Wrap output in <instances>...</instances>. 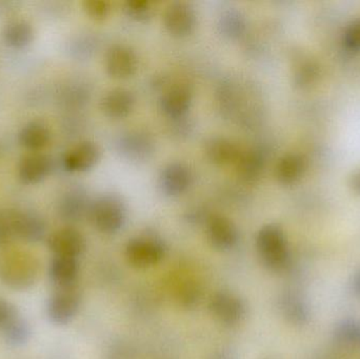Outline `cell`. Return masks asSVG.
Segmentation results:
<instances>
[{
    "label": "cell",
    "mask_w": 360,
    "mask_h": 359,
    "mask_svg": "<svg viewBox=\"0 0 360 359\" xmlns=\"http://www.w3.org/2000/svg\"><path fill=\"white\" fill-rule=\"evenodd\" d=\"M136 103L134 93L126 88H116L103 95L101 109L108 117L124 118L133 111Z\"/></svg>",
    "instance_id": "14"
},
{
    "label": "cell",
    "mask_w": 360,
    "mask_h": 359,
    "mask_svg": "<svg viewBox=\"0 0 360 359\" xmlns=\"http://www.w3.org/2000/svg\"><path fill=\"white\" fill-rule=\"evenodd\" d=\"M162 17L169 33L179 37L188 35L196 25V13L186 2L176 1L169 4Z\"/></svg>",
    "instance_id": "9"
},
{
    "label": "cell",
    "mask_w": 360,
    "mask_h": 359,
    "mask_svg": "<svg viewBox=\"0 0 360 359\" xmlns=\"http://www.w3.org/2000/svg\"><path fill=\"white\" fill-rule=\"evenodd\" d=\"M78 275H79V263L77 259L53 257L49 267V276L56 289L76 286Z\"/></svg>",
    "instance_id": "17"
},
{
    "label": "cell",
    "mask_w": 360,
    "mask_h": 359,
    "mask_svg": "<svg viewBox=\"0 0 360 359\" xmlns=\"http://www.w3.org/2000/svg\"><path fill=\"white\" fill-rule=\"evenodd\" d=\"M212 359H228V358H224V355H218V356H215V358H212Z\"/></svg>",
    "instance_id": "37"
},
{
    "label": "cell",
    "mask_w": 360,
    "mask_h": 359,
    "mask_svg": "<svg viewBox=\"0 0 360 359\" xmlns=\"http://www.w3.org/2000/svg\"><path fill=\"white\" fill-rule=\"evenodd\" d=\"M124 10L128 13L129 16L137 20H143L151 15L152 4L147 0H131V1L129 0L124 4Z\"/></svg>",
    "instance_id": "30"
},
{
    "label": "cell",
    "mask_w": 360,
    "mask_h": 359,
    "mask_svg": "<svg viewBox=\"0 0 360 359\" xmlns=\"http://www.w3.org/2000/svg\"><path fill=\"white\" fill-rule=\"evenodd\" d=\"M120 148L122 153L130 159L143 160L153 153L154 145L149 135L136 131L124 135L120 138Z\"/></svg>",
    "instance_id": "19"
},
{
    "label": "cell",
    "mask_w": 360,
    "mask_h": 359,
    "mask_svg": "<svg viewBox=\"0 0 360 359\" xmlns=\"http://www.w3.org/2000/svg\"><path fill=\"white\" fill-rule=\"evenodd\" d=\"M353 290L360 297V271L356 273L353 280Z\"/></svg>",
    "instance_id": "36"
},
{
    "label": "cell",
    "mask_w": 360,
    "mask_h": 359,
    "mask_svg": "<svg viewBox=\"0 0 360 359\" xmlns=\"http://www.w3.org/2000/svg\"><path fill=\"white\" fill-rule=\"evenodd\" d=\"M15 232L17 237L27 242H41L46 234V225L40 215L29 211H16Z\"/></svg>",
    "instance_id": "16"
},
{
    "label": "cell",
    "mask_w": 360,
    "mask_h": 359,
    "mask_svg": "<svg viewBox=\"0 0 360 359\" xmlns=\"http://www.w3.org/2000/svg\"><path fill=\"white\" fill-rule=\"evenodd\" d=\"M15 216H16V211L0 209V247L8 244L13 237L16 236Z\"/></svg>",
    "instance_id": "27"
},
{
    "label": "cell",
    "mask_w": 360,
    "mask_h": 359,
    "mask_svg": "<svg viewBox=\"0 0 360 359\" xmlns=\"http://www.w3.org/2000/svg\"><path fill=\"white\" fill-rule=\"evenodd\" d=\"M82 305V293L77 286L57 288L46 305L49 320L56 326H65L73 322Z\"/></svg>",
    "instance_id": "5"
},
{
    "label": "cell",
    "mask_w": 360,
    "mask_h": 359,
    "mask_svg": "<svg viewBox=\"0 0 360 359\" xmlns=\"http://www.w3.org/2000/svg\"><path fill=\"white\" fill-rule=\"evenodd\" d=\"M205 156L214 164H235L240 155L241 150L236 143L226 137L215 136L207 139L205 145Z\"/></svg>",
    "instance_id": "18"
},
{
    "label": "cell",
    "mask_w": 360,
    "mask_h": 359,
    "mask_svg": "<svg viewBox=\"0 0 360 359\" xmlns=\"http://www.w3.org/2000/svg\"><path fill=\"white\" fill-rule=\"evenodd\" d=\"M105 70L112 77L127 78L136 72V54L126 44H114L108 48L105 58Z\"/></svg>",
    "instance_id": "10"
},
{
    "label": "cell",
    "mask_w": 360,
    "mask_h": 359,
    "mask_svg": "<svg viewBox=\"0 0 360 359\" xmlns=\"http://www.w3.org/2000/svg\"><path fill=\"white\" fill-rule=\"evenodd\" d=\"M192 181V172L188 166L181 162H172L162 169L160 187L167 195L177 196L190 188Z\"/></svg>",
    "instance_id": "13"
},
{
    "label": "cell",
    "mask_w": 360,
    "mask_h": 359,
    "mask_svg": "<svg viewBox=\"0 0 360 359\" xmlns=\"http://www.w3.org/2000/svg\"><path fill=\"white\" fill-rule=\"evenodd\" d=\"M336 333L340 341L360 345V322L355 320H346L340 325Z\"/></svg>",
    "instance_id": "29"
},
{
    "label": "cell",
    "mask_w": 360,
    "mask_h": 359,
    "mask_svg": "<svg viewBox=\"0 0 360 359\" xmlns=\"http://www.w3.org/2000/svg\"><path fill=\"white\" fill-rule=\"evenodd\" d=\"M351 185H352L355 192L360 193V171L353 175L352 178H351Z\"/></svg>",
    "instance_id": "35"
},
{
    "label": "cell",
    "mask_w": 360,
    "mask_h": 359,
    "mask_svg": "<svg viewBox=\"0 0 360 359\" xmlns=\"http://www.w3.org/2000/svg\"><path fill=\"white\" fill-rule=\"evenodd\" d=\"M101 158V149L93 141H82L65 153L63 166L69 172H86Z\"/></svg>",
    "instance_id": "12"
},
{
    "label": "cell",
    "mask_w": 360,
    "mask_h": 359,
    "mask_svg": "<svg viewBox=\"0 0 360 359\" xmlns=\"http://www.w3.org/2000/svg\"><path fill=\"white\" fill-rule=\"evenodd\" d=\"M91 202L79 190H71L61 198L58 204V212L65 221H78L84 216H88Z\"/></svg>",
    "instance_id": "21"
},
{
    "label": "cell",
    "mask_w": 360,
    "mask_h": 359,
    "mask_svg": "<svg viewBox=\"0 0 360 359\" xmlns=\"http://www.w3.org/2000/svg\"><path fill=\"white\" fill-rule=\"evenodd\" d=\"M192 91L186 84H175L169 88L160 98V109L170 118L186 115L192 103Z\"/></svg>",
    "instance_id": "15"
},
{
    "label": "cell",
    "mask_w": 360,
    "mask_h": 359,
    "mask_svg": "<svg viewBox=\"0 0 360 359\" xmlns=\"http://www.w3.org/2000/svg\"><path fill=\"white\" fill-rule=\"evenodd\" d=\"M48 247L54 256L78 259L86 251V244L84 236L77 229L65 227L51 234Z\"/></svg>",
    "instance_id": "8"
},
{
    "label": "cell",
    "mask_w": 360,
    "mask_h": 359,
    "mask_svg": "<svg viewBox=\"0 0 360 359\" xmlns=\"http://www.w3.org/2000/svg\"><path fill=\"white\" fill-rule=\"evenodd\" d=\"M51 139L49 126L40 120L27 122L18 133V141L25 149L38 152L48 145Z\"/></svg>",
    "instance_id": "20"
},
{
    "label": "cell",
    "mask_w": 360,
    "mask_h": 359,
    "mask_svg": "<svg viewBox=\"0 0 360 359\" xmlns=\"http://www.w3.org/2000/svg\"><path fill=\"white\" fill-rule=\"evenodd\" d=\"M256 249L262 265L272 272L285 269L290 261V251L285 232L279 226L269 223L258 231Z\"/></svg>",
    "instance_id": "1"
},
{
    "label": "cell",
    "mask_w": 360,
    "mask_h": 359,
    "mask_svg": "<svg viewBox=\"0 0 360 359\" xmlns=\"http://www.w3.org/2000/svg\"><path fill=\"white\" fill-rule=\"evenodd\" d=\"M200 291L194 285H184L179 291V303L184 308H193L198 303Z\"/></svg>",
    "instance_id": "32"
},
{
    "label": "cell",
    "mask_w": 360,
    "mask_h": 359,
    "mask_svg": "<svg viewBox=\"0 0 360 359\" xmlns=\"http://www.w3.org/2000/svg\"><path fill=\"white\" fill-rule=\"evenodd\" d=\"M205 235L212 248L228 252L236 247L239 240L235 223L224 215L214 214L205 221Z\"/></svg>",
    "instance_id": "7"
},
{
    "label": "cell",
    "mask_w": 360,
    "mask_h": 359,
    "mask_svg": "<svg viewBox=\"0 0 360 359\" xmlns=\"http://www.w3.org/2000/svg\"><path fill=\"white\" fill-rule=\"evenodd\" d=\"M220 31L229 37H238L245 29V20L236 10H229L220 17Z\"/></svg>",
    "instance_id": "26"
},
{
    "label": "cell",
    "mask_w": 360,
    "mask_h": 359,
    "mask_svg": "<svg viewBox=\"0 0 360 359\" xmlns=\"http://www.w3.org/2000/svg\"><path fill=\"white\" fill-rule=\"evenodd\" d=\"M0 331L2 332L4 341L13 348L22 347L27 345V341L31 339L32 333L29 322L19 314L11 320Z\"/></svg>",
    "instance_id": "25"
},
{
    "label": "cell",
    "mask_w": 360,
    "mask_h": 359,
    "mask_svg": "<svg viewBox=\"0 0 360 359\" xmlns=\"http://www.w3.org/2000/svg\"><path fill=\"white\" fill-rule=\"evenodd\" d=\"M52 162L41 152H30L20 158L17 167L18 177L23 183L35 185L48 177Z\"/></svg>",
    "instance_id": "11"
},
{
    "label": "cell",
    "mask_w": 360,
    "mask_h": 359,
    "mask_svg": "<svg viewBox=\"0 0 360 359\" xmlns=\"http://www.w3.org/2000/svg\"><path fill=\"white\" fill-rule=\"evenodd\" d=\"M235 164L239 177L248 183H254L264 171V158L258 150L249 149L240 152Z\"/></svg>",
    "instance_id": "22"
},
{
    "label": "cell",
    "mask_w": 360,
    "mask_h": 359,
    "mask_svg": "<svg viewBox=\"0 0 360 359\" xmlns=\"http://www.w3.org/2000/svg\"><path fill=\"white\" fill-rule=\"evenodd\" d=\"M18 314V310L14 305L6 299H0V330Z\"/></svg>",
    "instance_id": "34"
},
{
    "label": "cell",
    "mask_w": 360,
    "mask_h": 359,
    "mask_svg": "<svg viewBox=\"0 0 360 359\" xmlns=\"http://www.w3.org/2000/svg\"><path fill=\"white\" fill-rule=\"evenodd\" d=\"M34 35L35 34L31 23L23 19L10 21L2 32L4 42L14 48H23L30 46L33 42Z\"/></svg>",
    "instance_id": "23"
},
{
    "label": "cell",
    "mask_w": 360,
    "mask_h": 359,
    "mask_svg": "<svg viewBox=\"0 0 360 359\" xmlns=\"http://www.w3.org/2000/svg\"><path fill=\"white\" fill-rule=\"evenodd\" d=\"M166 244L155 235H141L131 238L124 248L127 263L139 270L158 265L166 255Z\"/></svg>",
    "instance_id": "4"
},
{
    "label": "cell",
    "mask_w": 360,
    "mask_h": 359,
    "mask_svg": "<svg viewBox=\"0 0 360 359\" xmlns=\"http://www.w3.org/2000/svg\"><path fill=\"white\" fill-rule=\"evenodd\" d=\"M306 170V160L298 154H287L279 159L276 177L283 185H292L300 181Z\"/></svg>",
    "instance_id": "24"
},
{
    "label": "cell",
    "mask_w": 360,
    "mask_h": 359,
    "mask_svg": "<svg viewBox=\"0 0 360 359\" xmlns=\"http://www.w3.org/2000/svg\"><path fill=\"white\" fill-rule=\"evenodd\" d=\"M84 8L86 14L95 20H103L109 15L111 6L105 0H86Z\"/></svg>",
    "instance_id": "31"
},
{
    "label": "cell",
    "mask_w": 360,
    "mask_h": 359,
    "mask_svg": "<svg viewBox=\"0 0 360 359\" xmlns=\"http://www.w3.org/2000/svg\"><path fill=\"white\" fill-rule=\"evenodd\" d=\"M342 44L350 52L360 51V18L354 19L347 25L342 35Z\"/></svg>",
    "instance_id": "28"
},
{
    "label": "cell",
    "mask_w": 360,
    "mask_h": 359,
    "mask_svg": "<svg viewBox=\"0 0 360 359\" xmlns=\"http://www.w3.org/2000/svg\"><path fill=\"white\" fill-rule=\"evenodd\" d=\"M247 303L238 295L230 291H218L212 295L209 311L221 325L234 327L240 324L247 315Z\"/></svg>",
    "instance_id": "6"
},
{
    "label": "cell",
    "mask_w": 360,
    "mask_h": 359,
    "mask_svg": "<svg viewBox=\"0 0 360 359\" xmlns=\"http://www.w3.org/2000/svg\"><path fill=\"white\" fill-rule=\"evenodd\" d=\"M88 217L95 229L101 233L114 234L126 223V204L120 196L105 194L91 202Z\"/></svg>",
    "instance_id": "3"
},
{
    "label": "cell",
    "mask_w": 360,
    "mask_h": 359,
    "mask_svg": "<svg viewBox=\"0 0 360 359\" xmlns=\"http://www.w3.org/2000/svg\"><path fill=\"white\" fill-rule=\"evenodd\" d=\"M39 275L37 259L27 253L15 252L0 261V280L13 290L31 288Z\"/></svg>",
    "instance_id": "2"
},
{
    "label": "cell",
    "mask_w": 360,
    "mask_h": 359,
    "mask_svg": "<svg viewBox=\"0 0 360 359\" xmlns=\"http://www.w3.org/2000/svg\"><path fill=\"white\" fill-rule=\"evenodd\" d=\"M315 75H316V67H315V65L311 63H304L300 65L297 71H296V82L304 86V84H309V82H312Z\"/></svg>",
    "instance_id": "33"
}]
</instances>
